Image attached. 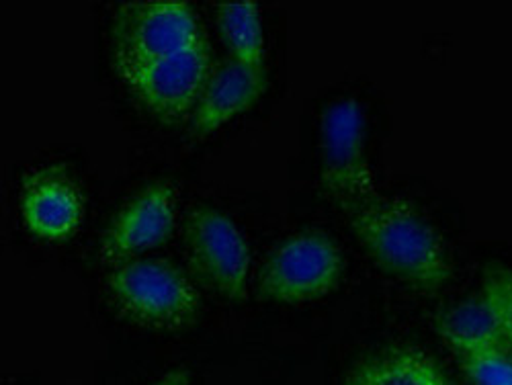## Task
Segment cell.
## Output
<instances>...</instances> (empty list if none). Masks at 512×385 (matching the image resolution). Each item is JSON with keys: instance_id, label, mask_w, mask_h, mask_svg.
<instances>
[{"instance_id": "obj_14", "label": "cell", "mask_w": 512, "mask_h": 385, "mask_svg": "<svg viewBox=\"0 0 512 385\" xmlns=\"http://www.w3.org/2000/svg\"><path fill=\"white\" fill-rule=\"evenodd\" d=\"M455 357L474 385H512V355L508 349H484Z\"/></svg>"}, {"instance_id": "obj_2", "label": "cell", "mask_w": 512, "mask_h": 385, "mask_svg": "<svg viewBox=\"0 0 512 385\" xmlns=\"http://www.w3.org/2000/svg\"><path fill=\"white\" fill-rule=\"evenodd\" d=\"M107 289L119 316L152 330H181L197 318L201 306L185 271L162 259L117 265L107 277Z\"/></svg>"}, {"instance_id": "obj_10", "label": "cell", "mask_w": 512, "mask_h": 385, "mask_svg": "<svg viewBox=\"0 0 512 385\" xmlns=\"http://www.w3.org/2000/svg\"><path fill=\"white\" fill-rule=\"evenodd\" d=\"M265 87L267 78L263 70H252L236 60L213 70L189 119L193 136L205 138L252 109Z\"/></svg>"}, {"instance_id": "obj_6", "label": "cell", "mask_w": 512, "mask_h": 385, "mask_svg": "<svg viewBox=\"0 0 512 385\" xmlns=\"http://www.w3.org/2000/svg\"><path fill=\"white\" fill-rule=\"evenodd\" d=\"M211 72L207 39H201L199 44L156 60L121 80L152 117L173 123L193 113Z\"/></svg>"}, {"instance_id": "obj_15", "label": "cell", "mask_w": 512, "mask_h": 385, "mask_svg": "<svg viewBox=\"0 0 512 385\" xmlns=\"http://www.w3.org/2000/svg\"><path fill=\"white\" fill-rule=\"evenodd\" d=\"M480 295L492 310L502 336L512 349V269L500 263H490L484 271Z\"/></svg>"}, {"instance_id": "obj_1", "label": "cell", "mask_w": 512, "mask_h": 385, "mask_svg": "<svg viewBox=\"0 0 512 385\" xmlns=\"http://www.w3.org/2000/svg\"><path fill=\"white\" fill-rule=\"evenodd\" d=\"M351 228L371 261L412 289L433 293L451 277V261L441 234L412 203L373 197L349 209Z\"/></svg>"}, {"instance_id": "obj_17", "label": "cell", "mask_w": 512, "mask_h": 385, "mask_svg": "<svg viewBox=\"0 0 512 385\" xmlns=\"http://www.w3.org/2000/svg\"><path fill=\"white\" fill-rule=\"evenodd\" d=\"M433 385H451V383H449V381H445L443 377H439V379H437Z\"/></svg>"}, {"instance_id": "obj_5", "label": "cell", "mask_w": 512, "mask_h": 385, "mask_svg": "<svg viewBox=\"0 0 512 385\" xmlns=\"http://www.w3.org/2000/svg\"><path fill=\"white\" fill-rule=\"evenodd\" d=\"M320 175L324 189L349 209L377 197L365 156V117L355 99H340L322 115Z\"/></svg>"}, {"instance_id": "obj_7", "label": "cell", "mask_w": 512, "mask_h": 385, "mask_svg": "<svg viewBox=\"0 0 512 385\" xmlns=\"http://www.w3.org/2000/svg\"><path fill=\"white\" fill-rule=\"evenodd\" d=\"M187 246L199 277L232 302L246 297L250 250L226 213L197 207L187 222Z\"/></svg>"}, {"instance_id": "obj_16", "label": "cell", "mask_w": 512, "mask_h": 385, "mask_svg": "<svg viewBox=\"0 0 512 385\" xmlns=\"http://www.w3.org/2000/svg\"><path fill=\"white\" fill-rule=\"evenodd\" d=\"M154 385H189V373L185 369H177L173 373L164 375L158 383Z\"/></svg>"}, {"instance_id": "obj_13", "label": "cell", "mask_w": 512, "mask_h": 385, "mask_svg": "<svg viewBox=\"0 0 512 385\" xmlns=\"http://www.w3.org/2000/svg\"><path fill=\"white\" fill-rule=\"evenodd\" d=\"M439 377L435 363L422 351L398 349L365 363L349 385H433Z\"/></svg>"}, {"instance_id": "obj_12", "label": "cell", "mask_w": 512, "mask_h": 385, "mask_svg": "<svg viewBox=\"0 0 512 385\" xmlns=\"http://www.w3.org/2000/svg\"><path fill=\"white\" fill-rule=\"evenodd\" d=\"M216 21L232 60L265 72V31L259 5L252 0L222 3L216 7Z\"/></svg>"}, {"instance_id": "obj_8", "label": "cell", "mask_w": 512, "mask_h": 385, "mask_svg": "<svg viewBox=\"0 0 512 385\" xmlns=\"http://www.w3.org/2000/svg\"><path fill=\"white\" fill-rule=\"evenodd\" d=\"M177 224V191L168 181L144 187L123 203L101 234L103 263H125L130 256L168 242Z\"/></svg>"}, {"instance_id": "obj_9", "label": "cell", "mask_w": 512, "mask_h": 385, "mask_svg": "<svg viewBox=\"0 0 512 385\" xmlns=\"http://www.w3.org/2000/svg\"><path fill=\"white\" fill-rule=\"evenodd\" d=\"M19 211L27 232L37 240L66 242L80 228L84 199L68 168L50 164L25 177Z\"/></svg>"}, {"instance_id": "obj_4", "label": "cell", "mask_w": 512, "mask_h": 385, "mask_svg": "<svg viewBox=\"0 0 512 385\" xmlns=\"http://www.w3.org/2000/svg\"><path fill=\"white\" fill-rule=\"evenodd\" d=\"M343 254L324 232H300L279 244L259 273V293L269 302L300 306L330 295L343 277Z\"/></svg>"}, {"instance_id": "obj_11", "label": "cell", "mask_w": 512, "mask_h": 385, "mask_svg": "<svg viewBox=\"0 0 512 385\" xmlns=\"http://www.w3.org/2000/svg\"><path fill=\"white\" fill-rule=\"evenodd\" d=\"M437 332L453 355L484 349L512 351L482 295L465 299V302L447 310L437 320Z\"/></svg>"}, {"instance_id": "obj_3", "label": "cell", "mask_w": 512, "mask_h": 385, "mask_svg": "<svg viewBox=\"0 0 512 385\" xmlns=\"http://www.w3.org/2000/svg\"><path fill=\"white\" fill-rule=\"evenodd\" d=\"M205 39L189 3L138 0L117 9L111 25V60L119 78Z\"/></svg>"}]
</instances>
